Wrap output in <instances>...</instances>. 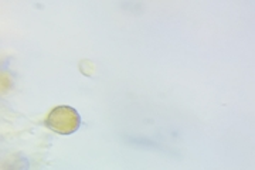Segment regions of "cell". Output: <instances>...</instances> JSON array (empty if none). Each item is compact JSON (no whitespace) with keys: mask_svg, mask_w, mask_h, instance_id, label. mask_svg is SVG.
I'll return each instance as SVG.
<instances>
[{"mask_svg":"<svg viewBox=\"0 0 255 170\" xmlns=\"http://www.w3.org/2000/svg\"><path fill=\"white\" fill-rule=\"evenodd\" d=\"M46 125L60 135H71L78 131L81 125V117L77 112V109L73 107H61L54 108L46 119Z\"/></svg>","mask_w":255,"mask_h":170,"instance_id":"1","label":"cell"}]
</instances>
